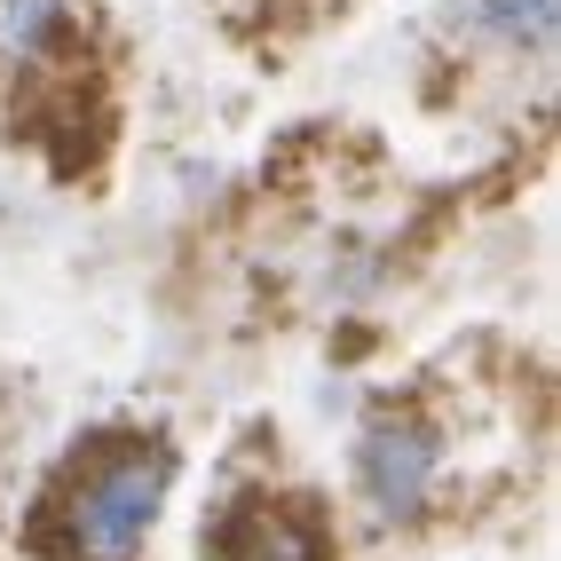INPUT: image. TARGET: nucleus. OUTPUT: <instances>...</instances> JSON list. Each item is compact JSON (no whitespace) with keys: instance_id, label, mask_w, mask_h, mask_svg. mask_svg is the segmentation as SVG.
<instances>
[{"instance_id":"1","label":"nucleus","mask_w":561,"mask_h":561,"mask_svg":"<svg viewBox=\"0 0 561 561\" xmlns=\"http://www.w3.org/2000/svg\"><path fill=\"white\" fill-rule=\"evenodd\" d=\"M167 491H174L167 443H142V435L95 443L88 459H71L48 482L41 514H32V546L48 561H135L142 538L159 530Z\"/></svg>"},{"instance_id":"2","label":"nucleus","mask_w":561,"mask_h":561,"mask_svg":"<svg viewBox=\"0 0 561 561\" xmlns=\"http://www.w3.org/2000/svg\"><path fill=\"white\" fill-rule=\"evenodd\" d=\"M435 467H443V451H435V435L420 420H380L356 443V482H364V499L380 506L388 522H411L427 506Z\"/></svg>"},{"instance_id":"3","label":"nucleus","mask_w":561,"mask_h":561,"mask_svg":"<svg viewBox=\"0 0 561 561\" xmlns=\"http://www.w3.org/2000/svg\"><path fill=\"white\" fill-rule=\"evenodd\" d=\"M56 16H64V0H0V41H9V56H32Z\"/></svg>"}]
</instances>
